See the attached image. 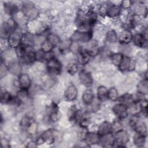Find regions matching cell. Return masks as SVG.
<instances>
[{
    "label": "cell",
    "mask_w": 148,
    "mask_h": 148,
    "mask_svg": "<svg viewBox=\"0 0 148 148\" xmlns=\"http://www.w3.org/2000/svg\"><path fill=\"white\" fill-rule=\"evenodd\" d=\"M13 96L10 92L6 90H1V102L2 103H10Z\"/></svg>",
    "instance_id": "cell-30"
},
{
    "label": "cell",
    "mask_w": 148,
    "mask_h": 148,
    "mask_svg": "<svg viewBox=\"0 0 148 148\" xmlns=\"http://www.w3.org/2000/svg\"><path fill=\"white\" fill-rule=\"evenodd\" d=\"M46 68L50 73L58 75L61 73L62 65L58 59L53 57L47 61Z\"/></svg>",
    "instance_id": "cell-5"
},
{
    "label": "cell",
    "mask_w": 148,
    "mask_h": 148,
    "mask_svg": "<svg viewBox=\"0 0 148 148\" xmlns=\"http://www.w3.org/2000/svg\"><path fill=\"white\" fill-rule=\"evenodd\" d=\"M8 71V67L2 61L1 63V67H0V77H1V78H2L3 76H5L6 75Z\"/></svg>",
    "instance_id": "cell-46"
},
{
    "label": "cell",
    "mask_w": 148,
    "mask_h": 148,
    "mask_svg": "<svg viewBox=\"0 0 148 148\" xmlns=\"http://www.w3.org/2000/svg\"><path fill=\"white\" fill-rule=\"evenodd\" d=\"M40 138L43 143H46L48 145L53 144L56 139V130L52 128L48 129L43 132Z\"/></svg>",
    "instance_id": "cell-10"
},
{
    "label": "cell",
    "mask_w": 148,
    "mask_h": 148,
    "mask_svg": "<svg viewBox=\"0 0 148 148\" xmlns=\"http://www.w3.org/2000/svg\"><path fill=\"white\" fill-rule=\"evenodd\" d=\"M4 9L6 13L12 15L16 13L18 9L15 4L11 2H9L4 3Z\"/></svg>",
    "instance_id": "cell-29"
},
{
    "label": "cell",
    "mask_w": 148,
    "mask_h": 148,
    "mask_svg": "<svg viewBox=\"0 0 148 148\" xmlns=\"http://www.w3.org/2000/svg\"><path fill=\"white\" fill-rule=\"evenodd\" d=\"M131 5H132V1L130 0H124L121 2L120 7L123 9H129L131 6Z\"/></svg>",
    "instance_id": "cell-48"
},
{
    "label": "cell",
    "mask_w": 148,
    "mask_h": 148,
    "mask_svg": "<svg viewBox=\"0 0 148 148\" xmlns=\"http://www.w3.org/2000/svg\"><path fill=\"white\" fill-rule=\"evenodd\" d=\"M18 83L21 88L28 90L31 85V80L27 73H21L18 76Z\"/></svg>",
    "instance_id": "cell-14"
},
{
    "label": "cell",
    "mask_w": 148,
    "mask_h": 148,
    "mask_svg": "<svg viewBox=\"0 0 148 148\" xmlns=\"http://www.w3.org/2000/svg\"><path fill=\"white\" fill-rule=\"evenodd\" d=\"M38 146V145H37V143H36V142H32V141H31V142H29L28 144H27V147H36Z\"/></svg>",
    "instance_id": "cell-51"
},
{
    "label": "cell",
    "mask_w": 148,
    "mask_h": 148,
    "mask_svg": "<svg viewBox=\"0 0 148 148\" xmlns=\"http://www.w3.org/2000/svg\"><path fill=\"white\" fill-rule=\"evenodd\" d=\"M86 51L90 57L97 56L99 52L98 45L97 43H92L88 49H86Z\"/></svg>",
    "instance_id": "cell-33"
},
{
    "label": "cell",
    "mask_w": 148,
    "mask_h": 148,
    "mask_svg": "<svg viewBox=\"0 0 148 148\" xmlns=\"http://www.w3.org/2000/svg\"><path fill=\"white\" fill-rule=\"evenodd\" d=\"M112 125V131H114L115 132L119 131V130H120L122 129V127H121V124L119 121H114Z\"/></svg>",
    "instance_id": "cell-49"
},
{
    "label": "cell",
    "mask_w": 148,
    "mask_h": 148,
    "mask_svg": "<svg viewBox=\"0 0 148 148\" xmlns=\"http://www.w3.org/2000/svg\"><path fill=\"white\" fill-rule=\"evenodd\" d=\"M17 96L21 100H22L23 99L26 98L28 97V90L21 88V90H20L19 91H18V93H17Z\"/></svg>",
    "instance_id": "cell-47"
},
{
    "label": "cell",
    "mask_w": 148,
    "mask_h": 148,
    "mask_svg": "<svg viewBox=\"0 0 148 148\" xmlns=\"http://www.w3.org/2000/svg\"><path fill=\"white\" fill-rule=\"evenodd\" d=\"M129 125L136 134L146 136L147 127L144 121L141 120L138 114L132 115L129 121Z\"/></svg>",
    "instance_id": "cell-1"
},
{
    "label": "cell",
    "mask_w": 148,
    "mask_h": 148,
    "mask_svg": "<svg viewBox=\"0 0 148 148\" xmlns=\"http://www.w3.org/2000/svg\"><path fill=\"white\" fill-rule=\"evenodd\" d=\"M78 91L74 84L69 85L64 92V98L67 101H73L77 96Z\"/></svg>",
    "instance_id": "cell-11"
},
{
    "label": "cell",
    "mask_w": 148,
    "mask_h": 148,
    "mask_svg": "<svg viewBox=\"0 0 148 148\" xmlns=\"http://www.w3.org/2000/svg\"><path fill=\"white\" fill-rule=\"evenodd\" d=\"M90 56L88 54L86 50H80L77 53V60L78 62L81 65L86 64L90 60Z\"/></svg>",
    "instance_id": "cell-25"
},
{
    "label": "cell",
    "mask_w": 148,
    "mask_h": 148,
    "mask_svg": "<svg viewBox=\"0 0 148 148\" xmlns=\"http://www.w3.org/2000/svg\"><path fill=\"white\" fill-rule=\"evenodd\" d=\"M11 34V32L10 29H9V27L8 26L7 23H2L1 25V37L3 39H8L10 34Z\"/></svg>",
    "instance_id": "cell-31"
},
{
    "label": "cell",
    "mask_w": 148,
    "mask_h": 148,
    "mask_svg": "<svg viewBox=\"0 0 148 148\" xmlns=\"http://www.w3.org/2000/svg\"><path fill=\"white\" fill-rule=\"evenodd\" d=\"M140 21V18L137 14H134L131 16L128 20V25L131 27H135Z\"/></svg>",
    "instance_id": "cell-41"
},
{
    "label": "cell",
    "mask_w": 148,
    "mask_h": 148,
    "mask_svg": "<svg viewBox=\"0 0 148 148\" xmlns=\"http://www.w3.org/2000/svg\"><path fill=\"white\" fill-rule=\"evenodd\" d=\"M100 136L98 133L87 132L84 136L85 143L88 146H91L96 144H98L100 141Z\"/></svg>",
    "instance_id": "cell-12"
},
{
    "label": "cell",
    "mask_w": 148,
    "mask_h": 148,
    "mask_svg": "<svg viewBox=\"0 0 148 148\" xmlns=\"http://www.w3.org/2000/svg\"><path fill=\"white\" fill-rule=\"evenodd\" d=\"M35 56L36 61L39 62H43L44 61L46 60V53L41 49L38 50L37 51H35Z\"/></svg>",
    "instance_id": "cell-40"
},
{
    "label": "cell",
    "mask_w": 148,
    "mask_h": 148,
    "mask_svg": "<svg viewBox=\"0 0 148 148\" xmlns=\"http://www.w3.org/2000/svg\"><path fill=\"white\" fill-rule=\"evenodd\" d=\"M6 23H7L9 29H10L11 33L16 31V29L17 27V24L14 19L11 18L9 19Z\"/></svg>",
    "instance_id": "cell-44"
},
{
    "label": "cell",
    "mask_w": 148,
    "mask_h": 148,
    "mask_svg": "<svg viewBox=\"0 0 148 148\" xmlns=\"http://www.w3.org/2000/svg\"><path fill=\"white\" fill-rule=\"evenodd\" d=\"M92 36V32L91 30L81 31L78 30L75 31L71 36L70 40L71 42H89Z\"/></svg>",
    "instance_id": "cell-3"
},
{
    "label": "cell",
    "mask_w": 148,
    "mask_h": 148,
    "mask_svg": "<svg viewBox=\"0 0 148 148\" xmlns=\"http://www.w3.org/2000/svg\"><path fill=\"white\" fill-rule=\"evenodd\" d=\"M135 62L134 60L126 56H123L120 64L118 66L120 71L122 72L133 71L135 69Z\"/></svg>",
    "instance_id": "cell-6"
},
{
    "label": "cell",
    "mask_w": 148,
    "mask_h": 148,
    "mask_svg": "<svg viewBox=\"0 0 148 148\" xmlns=\"http://www.w3.org/2000/svg\"><path fill=\"white\" fill-rule=\"evenodd\" d=\"M123 55L121 53H114L111 55L110 56V60L112 63L116 65V66H119V64H120L123 58Z\"/></svg>",
    "instance_id": "cell-35"
},
{
    "label": "cell",
    "mask_w": 148,
    "mask_h": 148,
    "mask_svg": "<svg viewBox=\"0 0 148 148\" xmlns=\"http://www.w3.org/2000/svg\"><path fill=\"white\" fill-rule=\"evenodd\" d=\"M54 46L47 39L44 40L41 45V50L45 53H47L51 52L54 49Z\"/></svg>",
    "instance_id": "cell-34"
},
{
    "label": "cell",
    "mask_w": 148,
    "mask_h": 148,
    "mask_svg": "<svg viewBox=\"0 0 148 148\" xmlns=\"http://www.w3.org/2000/svg\"><path fill=\"white\" fill-rule=\"evenodd\" d=\"M8 71L12 74L15 75H20L21 74V67L20 64L17 62H13L8 66Z\"/></svg>",
    "instance_id": "cell-26"
},
{
    "label": "cell",
    "mask_w": 148,
    "mask_h": 148,
    "mask_svg": "<svg viewBox=\"0 0 148 148\" xmlns=\"http://www.w3.org/2000/svg\"><path fill=\"white\" fill-rule=\"evenodd\" d=\"M83 102L86 105H90L94 101V94L91 89L86 90L82 95Z\"/></svg>",
    "instance_id": "cell-22"
},
{
    "label": "cell",
    "mask_w": 148,
    "mask_h": 148,
    "mask_svg": "<svg viewBox=\"0 0 148 148\" xmlns=\"http://www.w3.org/2000/svg\"><path fill=\"white\" fill-rule=\"evenodd\" d=\"M118 99L119 100L120 103H123L127 106L128 107L135 102L134 96L132 94L128 93L124 94V95L119 97Z\"/></svg>",
    "instance_id": "cell-24"
},
{
    "label": "cell",
    "mask_w": 148,
    "mask_h": 148,
    "mask_svg": "<svg viewBox=\"0 0 148 148\" xmlns=\"http://www.w3.org/2000/svg\"><path fill=\"white\" fill-rule=\"evenodd\" d=\"M114 142V135L112 134V133L101 136L100 137L99 143L101 144V146L103 147H113Z\"/></svg>",
    "instance_id": "cell-13"
},
{
    "label": "cell",
    "mask_w": 148,
    "mask_h": 148,
    "mask_svg": "<svg viewBox=\"0 0 148 148\" xmlns=\"http://www.w3.org/2000/svg\"><path fill=\"white\" fill-rule=\"evenodd\" d=\"M23 10L26 18L30 21L35 20L38 15V10L35 8L33 3L30 2H27L23 5Z\"/></svg>",
    "instance_id": "cell-4"
},
{
    "label": "cell",
    "mask_w": 148,
    "mask_h": 148,
    "mask_svg": "<svg viewBox=\"0 0 148 148\" xmlns=\"http://www.w3.org/2000/svg\"><path fill=\"white\" fill-rule=\"evenodd\" d=\"M108 99L112 101H115L117 100L119 98V93L116 88L114 87H112L108 90Z\"/></svg>",
    "instance_id": "cell-37"
},
{
    "label": "cell",
    "mask_w": 148,
    "mask_h": 148,
    "mask_svg": "<svg viewBox=\"0 0 148 148\" xmlns=\"http://www.w3.org/2000/svg\"><path fill=\"white\" fill-rule=\"evenodd\" d=\"M50 119L51 121L53 122H56L58 121L60 118L61 117V114L59 112L58 106L55 103H52L51 104L50 106Z\"/></svg>",
    "instance_id": "cell-18"
},
{
    "label": "cell",
    "mask_w": 148,
    "mask_h": 148,
    "mask_svg": "<svg viewBox=\"0 0 148 148\" xmlns=\"http://www.w3.org/2000/svg\"><path fill=\"white\" fill-rule=\"evenodd\" d=\"M90 124V119L88 117H83L80 121V126L81 128H87Z\"/></svg>",
    "instance_id": "cell-45"
},
{
    "label": "cell",
    "mask_w": 148,
    "mask_h": 148,
    "mask_svg": "<svg viewBox=\"0 0 148 148\" xmlns=\"http://www.w3.org/2000/svg\"><path fill=\"white\" fill-rule=\"evenodd\" d=\"M146 142V136L138 134L134 137V145L139 147H143Z\"/></svg>",
    "instance_id": "cell-28"
},
{
    "label": "cell",
    "mask_w": 148,
    "mask_h": 148,
    "mask_svg": "<svg viewBox=\"0 0 148 148\" xmlns=\"http://www.w3.org/2000/svg\"><path fill=\"white\" fill-rule=\"evenodd\" d=\"M138 94L145 95L148 93V80L147 78H145L140 81L136 86Z\"/></svg>",
    "instance_id": "cell-20"
},
{
    "label": "cell",
    "mask_w": 148,
    "mask_h": 148,
    "mask_svg": "<svg viewBox=\"0 0 148 148\" xmlns=\"http://www.w3.org/2000/svg\"><path fill=\"white\" fill-rule=\"evenodd\" d=\"M47 40H48L54 47L60 43L61 40L58 36L54 34H49L47 36Z\"/></svg>",
    "instance_id": "cell-36"
},
{
    "label": "cell",
    "mask_w": 148,
    "mask_h": 148,
    "mask_svg": "<svg viewBox=\"0 0 148 148\" xmlns=\"http://www.w3.org/2000/svg\"><path fill=\"white\" fill-rule=\"evenodd\" d=\"M22 59L23 60L24 62L27 65H31L33 64L36 61L35 51L31 49L28 50L27 49V50Z\"/></svg>",
    "instance_id": "cell-21"
},
{
    "label": "cell",
    "mask_w": 148,
    "mask_h": 148,
    "mask_svg": "<svg viewBox=\"0 0 148 148\" xmlns=\"http://www.w3.org/2000/svg\"><path fill=\"white\" fill-rule=\"evenodd\" d=\"M112 110L119 119L125 118L128 114V106L121 103L114 105L112 108Z\"/></svg>",
    "instance_id": "cell-7"
},
{
    "label": "cell",
    "mask_w": 148,
    "mask_h": 148,
    "mask_svg": "<svg viewBox=\"0 0 148 148\" xmlns=\"http://www.w3.org/2000/svg\"><path fill=\"white\" fill-rule=\"evenodd\" d=\"M22 36L23 35L16 31L12 32L8 39L9 46L12 48L16 49L21 43Z\"/></svg>",
    "instance_id": "cell-8"
},
{
    "label": "cell",
    "mask_w": 148,
    "mask_h": 148,
    "mask_svg": "<svg viewBox=\"0 0 148 148\" xmlns=\"http://www.w3.org/2000/svg\"><path fill=\"white\" fill-rule=\"evenodd\" d=\"M33 121L31 120V118H29L28 116H24V117L22 118V119L20 121V125L21 127L27 130L28 128V127H29V125L31 124V123Z\"/></svg>",
    "instance_id": "cell-42"
},
{
    "label": "cell",
    "mask_w": 148,
    "mask_h": 148,
    "mask_svg": "<svg viewBox=\"0 0 148 148\" xmlns=\"http://www.w3.org/2000/svg\"><path fill=\"white\" fill-rule=\"evenodd\" d=\"M106 39L112 43L116 42L117 39V36L116 32L114 30H110L109 31L106 35Z\"/></svg>",
    "instance_id": "cell-38"
},
{
    "label": "cell",
    "mask_w": 148,
    "mask_h": 148,
    "mask_svg": "<svg viewBox=\"0 0 148 148\" xmlns=\"http://www.w3.org/2000/svg\"><path fill=\"white\" fill-rule=\"evenodd\" d=\"M1 146H2V147H9L10 145H9V141L5 138L2 139L1 140Z\"/></svg>",
    "instance_id": "cell-50"
},
{
    "label": "cell",
    "mask_w": 148,
    "mask_h": 148,
    "mask_svg": "<svg viewBox=\"0 0 148 148\" xmlns=\"http://www.w3.org/2000/svg\"><path fill=\"white\" fill-rule=\"evenodd\" d=\"M114 142L113 147H124L125 144L129 141L130 136L128 132L123 129L115 132Z\"/></svg>",
    "instance_id": "cell-2"
},
{
    "label": "cell",
    "mask_w": 148,
    "mask_h": 148,
    "mask_svg": "<svg viewBox=\"0 0 148 148\" xmlns=\"http://www.w3.org/2000/svg\"><path fill=\"white\" fill-rule=\"evenodd\" d=\"M132 41L135 46L139 47H143L146 44L147 37L143 34H137L133 36Z\"/></svg>",
    "instance_id": "cell-17"
},
{
    "label": "cell",
    "mask_w": 148,
    "mask_h": 148,
    "mask_svg": "<svg viewBox=\"0 0 148 148\" xmlns=\"http://www.w3.org/2000/svg\"><path fill=\"white\" fill-rule=\"evenodd\" d=\"M27 132L29 134V135H35L36 132H37V125L34 122L32 121L31 124L29 125V127H28V128L27 129Z\"/></svg>",
    "instance_id": "cell-43"
},
{
    "label": "cell",
    "mask_w": 148,
    "mask_h": 148,
    "mask_svg": "<svg viewBox=\"0 0 148 148\" xmlns=\"http://www.w3.org/2000/svg\"><path fill=\"white\" fill-rule=\"evenodd\" d=\"M120 6L116 5H112L109 6L106 10V14L109 17H116L120 14L121 12Z\"/></svg>",
    "instance_id": "cell-19"
},
{
    "label": "cell",
    "mask_w": 148,
    "mask_h": 148,
    "mask_svg": "<svg viewBox=\"0 0 148 148\" xmlns=\"http://www.w3.org/2000/svg\"><path fill=\"white\" fill-rule=\"evenodd\" d=\"M79 110L76 109L75 105H72L70 107V108L68 109V111L67 112V116L69 119V121H75L76 120V118L77 117Z\"/></svg>",
    "instance_id": "cell-27"
},
{
    "label": "cell",
    "mask_w": 148,
    "mask_h": 148,
    "mask_svg": "<svg viewBox=\"0 0 148 148\" xmlns=\"http://www.w3.org/2000/svg\"><path fill=\"white\" fill-rule=\"evenodd\" d=\"M112 125L108 121H103L102 123L98 130V135L101 136L110 133H112Z\"/></svg>",
    "instance_id": "cell-15"
},
{
    "label": "cell",
    "mask_w": 148,
    "mask_h": 148,
    "mask_svg": "<svg viewBox=\"0 0 148 148\" xmlns=\"http://www.w3.org/2000/svg\"><path fill=\"white\" fill-rule=\"evenodd\" d=\"M66 71L71 75H74L78 71L77 65L75 63H69L66 66Z\"/></svg>",
    "instance_id": "cell-39"
},
{
    "label": "cell",
    "mask_w": 148,
    "mask_h": 148,
    "mask_svg": "<svg viewBox=\"0 0 148 148\" xmlns=\"http://www.w3.org/2000/svg\"><path fill=\"white\" fill-rule=\"evenodd\" d=\"M108 90L106 87L100 86L97 89V97L98 99L101 102H105L108 99Z\"/></svg>",
    "instance_id": "cell-23"
},
{
    "label": "cell",
    "mask_w": 148,
    "mask_h": 148,
    "mask_svg": "<svg viewBox=\"0 0 148 148\" xmlns=\"http://www.w3.org/2000/svg\"><path fill=\"white\" fill-rule=\"evenodd\" d=\"M79 78L80 83L87 87L91 86L93 84V79L91 74L85 70H82L80 71Z\"/></svg>",
    "instance_id": "cell-9"
},
{
    "label": "cell",
    "mask_w": 148,
    "mask_h": 148,
    "mask_svg": "<svg viewBox=\"0 0 148 148\" xmlns=\"http://www.w3.org/2000/svg\"><path fill=\"white\" fill-rule=\"evenodd\" d=\"M29 47H27L25 45H24V44L23 43H21L19 46H18L16 49V54L17 55V56L18 57V58H23V57H24V54H25L27 50V49Z\"/></svg>",
    "instance_id": "cell-32"
},
{
    "label": "cell",
    "mask_w": 148,
    "mask_h": 148,
    "mask_svg": "<svg viewBox=\"0 0 148 148\" xmlns=\"http://www.w3.org/2000/svg\"><path fill=\"white\" fill-rule=\"evenodd\" d=\"M133 35L128 29L123 31L119 37V41L121 44H128L132 40Z\"/></svg>",
    "instance_id": "cell-16"
}]
</instances>
